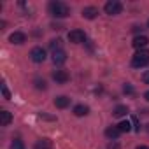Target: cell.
I'll list each match as a JSON object with an SVG mask.
<instances>
[{
  "label": "cell",
  "mask_w": 149,
  "mask_h": 149,
  "mask_svg": "<svg viewBox=\"0 0 149 149\" xmlns=\"http://www.w3.org/2000/svg\"><path fill=\"white\" fill-rule=\"evenodd\" d=\"M49 13L54 18H67L70 14V7L63 2H51L49 4Z\"/></svg>",
  "instance_id": "obj_1"
},
{
  "label": "cell",
  "mask_w": 149,
  "mask_h": 149,
  "mask_svg": "<svg viewBox=\"0 0 149 149\" xmlns=\"http://www.w3.org/2000/svg\"><path fill=\"white\" fill-rule=\"evenodd\" d=\"M149 63V49H139L133 58H132V65L140 68V67H146Z\"/></svg>",
  "instance_id": "obj_2"
},
{
  "label": "cell",
  "mask_w": 149,
  "mask_h": 149,
  "mask_svg": "<svg viewBox=\"0 0 149 149\" xmlns=\"http://www.w3.org/2000/svg\"><path fill=\"white\" fill-rule=\"evenodd\" d=\"M104 11H105L109 16L121 14V11H123V4L119 2V0H109V2L104 6Z\"/></svg>",
  "instance_id": "obj_3"
},
{
  "label": "cell",
  "mask_w": 149,
  "mask_h": 149,
  "mask_svg": "<svg viewBox=\"0 0 149 149\" xmlns=\"http://www.w3.org/2000/svg\"><path fill=\"white\" fill-rule=\"evenodd\" d=\"M68 40H70L72 44H81V42L86 40V33H84L83 30H79V28L70 30V32H68Z\"/></svg>",
  "instance_id": "obj_4"
},
{
  "label": "cell",
  "mask_w": 149,
  "mask_h": 149,
  "mask_svg": "<svg viewBox=\"0 0 149 149\" xmlns=\"http://www.w3.org/2000/svg\"><path fill=\"white\" fill-rule=\"evenodd\" d=\"M30 58H32V61H35V63H42V61L46 60V51H44L42 47H33V49L30 51Z\"/></svg>",
  "instance_id": "obj_5"
},
{
  "label": "cell",
  "mask_w": 149,
  "mask_h": 149,
  "mask_svg": "<svg viewBox=\"0 0 149 149\" xmlns=\"http://www.w3.org/2000/svg\"><path fill=\"white\" fill-rule=\"evenodd\" d=\"M53 79L60 84H65L68 81V72L67 70H54L53 72Z\"/></svg>",
  "instance_id": "obj_6"
},
{
  "label": "cell",
  "mask_w": 149,
  "mask_h": 149,
  "mask_svg": "<svg viewBox=\"0 0 149 149\" xmlns=\"http://www.w3.org/2000/svg\"><path fill=\"white\" fill-rule=\"evenodd\" d=\"M132 44H133V47H135L137 51H139V49H146V46L149 44V39H147L146 35H140V37H135Z\"/></svg>",
  "instance_id": "obj_7"
},
{
  "label": "cell",
  "mask_w": 149,
  "mask_h": 149,
  "mask_svg": "<svg viewBox=\"0 0 149 149\" xmlns=\"http://www.w3.org/2000/svg\"><path fill=\"white\" fill-rule=\"evenodd\" d=\"M65 61H67V53H65L63 49H58V51L53 53V63H54V65H61V63H65Z\"/></svg>",
  "instance_id": "obj_8"
},
{
  "label": "cell",
  "mask_w": 149,
  "mask_h": 149,
  "mask_svg": "<svg viewBox=\"0 0 149 149\" xmlns=\"http://www.w3.org/2000/svg\"><path fill=\"white\" fill-rule=\"evenodd\" d=\"M97 16H98V9H97V7L90 6V7H84V9H83V18H86V19H95Z\"/></svg>",
  "instance_id": "obj_9"
},
{
  "label": "cell",
  "mask_w": 149,
  "mask_h": 149,
  "mask_svg": "<svg viewBox=\"0 0 149 149\" xmlns=\"http://www.w3.org/2000/svg\"><path fill=\"white\" fill-rule=\"evenodd\" d=\"M9 40L13 44H23V42H26V35L23 32H14V33L9 35Z\"/></svg>",
  "instance_id": "obj_10"
},
{
  "label": "cell",
  "mask_w": 149,
  "mask_h": 149,
  "mask_svg": "<svg viewBox=\"0 0 149 149\" xmlns=\"http://www.w3.org/2000/svg\"><path fill=\"white\" fill-rule=\"evenodd\" d=\"M54 105H56L58 109H65V107H68V105H70V98H68V97H65V95L56 97V98H54Z\"/></svg>",
  "instance_id": "obj_11"
},
{
  "label": "cell",
  "mask_w": 149,
  "mask_h": 149,
  "mask_svg": "<svg viewBox=\"0 0 149 149\" xmlns=\"http://www.w3.org/2000/svg\"><path fill=\"white\" fill-rule=\"evenodd\" d=\"M11 121H13V114L9 111H2V112H0V125H2V126L11 125Z\"/></svg>",
  "instance_id": "obj_12"
},
{
  "label": "cell",
  "mask_w": 149,
  "mask_h": 149,
  "mask_svg": "<svg viewBox=\"0 0 149 149\" xmlns=\"http://www.w3.org/2000/svg\"><path fill=\"white\" fill-rule=\"evenodd\" d=\"M119 128L118 126H109L107 130H105V137H109V139H112V140H116L118 137H119Z\"/></svg>",
  "instance_id": "obj_13"
},
{
  "label": "cell",
  "mask_w": 149,
  "mask_h": 149,
  "mask_svg": "<svg viewBox=\"0 0 149 149\" xmlns=\"http://www.w3.org/2000/svg\"><path fill=\"white\" fill-rule=\"evenodd\" d=\"M51 147H53V142L49 139H40L35 144V149H51Z\"/></svg>",
  "instance_id": "obj_14"
},
{
  "label": "cell",
  "mask_w": 149,
  "mask_h": 149,
  "mask_svg": "<svg viewBox=\"0 0 149 149\" xmlns=\"http://www.w3.org/2000/svg\"><path fill=\"white\" fill-rule=\"evenodd\" d=\"M116 118H123V116H126L128 114V107L126 105H118L116 109H114V112H112Z\"/></svg>",
  "instance_id": "obj_15"
},
{
  "label": "cell",
  "mask_w": 149,
  "mask_h": 149,
  "mask_svg": "<svg viewBox=\"0 0 149 149\" xmlns=\"http://www.w3.org/2000/svg\"><path fill=\"white\" fill-rule=\"evenodd\" d=\"M74 114L76 116H86L88 114V107L86 105H76L74 107Z\"/></svg>",
  "instance_id": "obj_16"
},
{
  "label": "cell",
  "mask_w": 149,
  "mask_h": 149,
  "mask_svg": "<svg viewBox=\"0 0 149 149\" xmlns=\"http://www.w3.org/2000/svg\"><path fill=\"white\" fill-rule=\"evenodd\" d=\"M118 128H119L121 133H125V132H130V130H132V125H130V121H121V123L118 125Z\"/></svg>",
  "instance_id": "obj_17"
},
{
  "label": "cell",
  "mask_w": 149,
  "mask_h": 149,
  "mask_svg": "<svg viewBox=\"0 0 149 149\" xmlns=\"http://www.w3.org/2000/svg\"><path fill=\"white\" fill-rule=\"evenodd\" d=\"M11 149H25V144H23L19 139H14L13 144H11Z\"/></svg>",
  "instance_id": "obj_18"
},
{
  "label": "cell",
  "mask_w": 149,
  "mask_h": 149,
  "mask_svg": "<svg viewBox=\"0 0 149 149\" xmlns=\"http://www.w3.org/2000/svg\"><path fill=\"white\" fill-rule=\"evenodd\" d=\"M60 44H61V40H60V39H54V40H51V42H49V47L53 49V53L60 49Z\"/></svg>",
  "instance_id": "obj_19"
},
{
  "label": "cell",
  "mask_w": 149,
  "mask_h": 149,
  "mask_svg": "<svg viewBox=\"0 0 149 149\" xmlns=\"http://www.w3.org/2000/svg\"><path fill=\"white\" fill-rule=\"evenodd\" d=\"M35 88H37V90H46V81H44V79H42V81H40V79H35Z\"/></svg>",
  "instance_id": "obj_20"
},
{
  "label": "cell",
  "mask_w": 149,
  "mask_h": 149,
  "mask_svg": "<svg viewBox=\"0 0 149 149\" xmlns=\"http://www.w3.org/2000/svg\"><path fill=\"white\" fill-rule=\"evenodd\" d=\"M107 149H121V146H119V144H118L116 140H112V142H111V144L107 146Z\"/></svg>",
  "instance_id": "obj_21"
},
{
  "label": "cell",
  "mask_w": 149,
  "mask_h": 149,
  "mask_svg": "<svg viewBox=\"0 0 149 149\" xmlns=\"http://www.w3.org/2000/svg\"><path fill=\"white\" fill-rule=\"evenodd\" d=\"M2 95H4V98H7V100L11 98V93H9V90H7L6 86H2Z\"/></svg>",
  "instance_id": "obj_22"
},
{
  "label": "cell",
  "mask_w": 149,
  "mask_h": 149,
  "mask_svg": "<svg viewBox=\"0 0 149 149\" xmlns=\"http://www.w3.org/2000/svg\"><path fill=\"white\" fill-rule=\"evenodd\" d=\"M142 81H144L146 84H149V70H147V72H144V76H142Z\"/></svg>",
  "instance_id": "obj_23"
},
{
  "label": "cell",
  "mask_w": 149,
  "mask_h": 149,
  "mask_svg": "<svg viewBox=\"0 0 149 149\" xmlns=\"http://www.w3.org/2000/svg\"><path fill=\"white\" fill-rule=\"evenodd\" d=\"M123 90H125V93H128V95H132V93H133V88H132L130 84H126V86H125Z\"/></svg>",
  "instance_id": "obj_24"
},
{
  "label": "cell",
  "mask_w": 149,
  "mask_h": 149,
  "mask_svg": "<svg viewBox=\"0 0 149 149\" xmlns=\"http://www.w3.org/2000/svg\"><path fill=\"white\" fill-rule=\"evenodd\" d=\"M144 98H146V100L149 102V91H146V93H144Z\"/></svg>",
  "instance_id": "obj_25"
},
{
  "label": "cell",
  "mask_w": 149,
  "mask_h": 149,
  "mask_svg": "<svg viewBox=\"0 0 149 149\" xmlns=\"http://www.w3.org/2000/svg\"><path fill=\"white\" fill-rule=\"evenodd\" d=\"M137 149H149L147 146H137Z\"/></svg>",
  "instance_id": "obj_26"
},
{
  "label": "cell",
  "mask_w": 149,
  "mask_h": 149,
  "mask_svg": "<svg viewBox=\"0 0 149 149\" xmlns=\"http://www.w3.org/2000/svg\"><path fill=\"white\" fill-rule=\"evenodd\" d=\"M146 132H147V133H149V125H147V126H146Z\"/></svg>",
  "instance_id": "obj_27"
},
{
  "label": "cell",
  "mask_w": 149,
  "mask_h": 149,
  "mask_svg": "<svg viewBox=\"0 0 149 149\" xmlns=\"http://www.w3.org/2000/svg\"><path fill=\"white\" fill-rule=\"evenodd\" d=\"M147 26H149V21H147Z\"/></svg>",
  "instance_id": "obj_28"
}]
</instances>
